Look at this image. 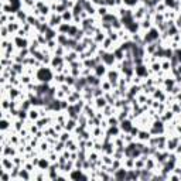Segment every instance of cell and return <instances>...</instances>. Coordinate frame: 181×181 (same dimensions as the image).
I'll use <instances>...</instances> for the list:
<instances>
[{
  "instance_id": "1",
  "label": "cell",
  "mask_w": 181,
  "mask_h": 181,
  "mask_svg": "<svg viewBox=\"0 0 181 181\" xmlns=\"http://www.w3.org/2000/svg\"><path fill=\"white\" fill-rule=\"evenodd\" d=\"M36 75H37V79L40 81V82H48V81L54 79L53 71L50 70V68H45V67L38 68V70L36 71Z\"/></svg>"
},
{
  "instance_id": "2",
  "label": "cell",
  "mask_w": 181,
  "mask_h": 181,
  "mask_svg": "<svg viewBox=\"0 0 181 181\" xmlns=\"http://www.w3.org/2000/svg\"><path fill=\"white\" fill-rule=\"evenodd\" d=\"M108 67L103 64V62H101V64H98V65L94 68V74L96 75V77H99V78H102L103 75H106L108 70H106Z\"/></svg>"
},
{
  "instance_id": "3",
  "label": "cell",
  "mask_w": 181,
  "mask_h": 181,
  "mask_svg": "<svg viewBox=\"0 0 181 181\" xmlns=\"http://www.w3.org/2000/svg\"><path fill=\"white\" fill-rule=\"evenodd\" d=\"M119 128H120V130H122V132L129 133V132H130V129L133 128V125H132V122H130V120L125 119V120H122V122L119 123Z\"/></svg>"
},
{
  "instance_id": "4",
  "label": "cell",
  "mask_w": 181,
  "mask_h": 181,
  "mask_svg": "<svg viewBox=\"0 0 181 181\" xmlns=\"http://www.w3.org/2000/svg\"><path fill=\"white\" fill-rule=\"evenodd\" d=\"M150 137H152L150 132H147V130H139V133H137V137H136V139L142 140V142H149V139H150Z\"/></svg>"
},
{
  "instance_id": "5",
  "label": "cell",
  "mask_w": 181,
  "mask_h": 181,
  "mask_svg": "<svg viewBox=\"0 0 181 181\" xmlns=\"http://www.w3.org/2000/svg\"><path fill=\"white\" fill-rule=\"evenodd\" d=\"M95 105L98 109H103V108L108 105V101L105 96H99V98H95Z\"/></svg>"
},
{
  "instance_id": "6",
  "label": "cell",
  "mask_w": 181,
  "mask_h": 181,
  "mask_svg": "<svg viewBox=\"0 0 181 181\" xmlns=\"http://www.w3.org/2000/svg\"><path fill=\"white\" fill-rule=\"evenodd\" d=\"M113 54H115V58H116V61H123L125 60V51L122 48H115L113 50Z\"/></svg>"
},
{
  "instance_id": "7",
  "label": "cell",
  "mask_w": 181,
  "mask_h": 181,
  "mask_svg": "<svg viewBox=\"0 0 181 181\" xmlns=\"http://www.w3.org/2000/svg\"><path fill=\"white\" fill-rule=\"evenodd\" d=\"M50 163L51 161L50 160H45V159H40V161H38V169L41 170V171H45V170H48V167H50Z\"/></svg>"
},
{
  "instance_id": "8",
  "label": "cell",
  "mask_w": 181,
  "mask_h": 181,
  "mask_svg": "<svg viewBox=\"0 0 181 181\" xmlns=\"http://www.w3.org/2000/svg\"><path fill=\"white\" fill-rule=\"evenodd\" d=\"M29 118L33 120H37L38 118H41V115H40V112H38L37 109H31V111L29 112Z\"/></svg>"
},
{
  "instance_id": "9",
  "label": "cell",
  "mask_w": 181,
  "mask_h": 181,
  "mask_svg": "<svg viewBox=\"0 0 181 181\" xmlns=\"http://www.w3.org/2000/svg\"><path fill=\"white\" fill-rule=\"evenodd\" d=\"M96 12H98L99 16H106L108 13H109V7H106V6H99L98 9H96Z\"/></svg>"
},
{
  "instance_id": "10",
  "label": "cell",
  "mask_w": 181,
  "mask_h": 181,
  "mask_svg": "<svg viewBox=\"0 0 181 181\" xmlns=\"http://www.w3.org/2000/svg\"><path fill=\"white\" fill-rule=\"evenodd\" d=\"M60 140L64 142V143L68 142V140H70V132H68V130H67V132H62L61 135H60Z\"/></svg>"
},
{
  "instance_id": "11",
  "label": "cell",
  "mask_w": 181,
  "mask_h": 181,
  "mask_svg": "<svg viewBox=\"0 0 181 181\" xmlns=\"http://www.w3.org/2000/svg\"><path fill=\"white\" fill-rule=\"evenodd\" d=\"M137 3H139V0H123V4L128 7H135Z\"/></svg>"
},
{
  "instance_id": "12",
  "label": "cell",
  "mask_w": 181,
  "mask_h": 181,
  "mask_svg": "<svg viewBox=\"0 0 181 181\" xmlns=\"http://www.w3.org/2000/svg\"><path fill=\"white\" fill-rule=\"evenodd\" d=\"M88 160H90V161H96V160H98V153H95V152L89 153V154H88Z\"/></svg>"
},
{
  "instance_id": "13",
  "label": "cell",
  "mask_w": 181,
  "mask_h": 181,
  "mask_svg": "<svg viewBox=\"0 0 181 181\" xmlns=\"http://www.w3.org/2000/svg\"><path fill=\"white\" fill-rule=\"evenodd\" d=\"M19 27H20V26H19V24H16V23H14V24H9V27H7V29H9V31H19V30H20V29H19Z\"/></svg>"
},
{
  "instance_id": "14",
  "label": "cell",
  "mask_w": 181,
  "mask_h": 181,
  "mask_svg": "<svg viewBox=\"0 0 181 181\" xmlns=\"http://www.w3.org/2000/svg\"><path fill=\"white\" fill-rule=\"evenodd\" d=\"M19 95H20V92H19L16 88H13V89L10 90V96H12V98H16V96H19Z\"/></svg>"
},
{
  "instance_id": "15",
  "label": "cell",
  "mask_w": 181,
  "mask_h": 181,
  "mask_svg": "<svg viewBox=\"0 0 181 181\" xmlns=\"http://www.w3.org/2000/svg\"><path fill=\"white\" fill-rule=\"evenodd\" d=\"M21 82H23V84H29L30 82V77H29V75H23V77H21Z\"/></svg>"
},
{
  "instance_id": "16",
  "label": "cell",
  "mask_w": 181,
  "mask_h": 181,
  "mask_svg": "<svg viewBox=\"0 0 181 181\" xmlns=\"http://www.w3.org/2000/svg\"><path fill=\"white\" fill-rule=\"evenodd\" d=\"M7 126H9V125H7V122H6V119H3V120H2V129L4 130V129H7Z\"/></svg>"
},
{
  "instance_id": "17",
  "label": "cell",
  "mask_w": 181,
  "mask_h": 181,
  "mask_svg": "<svg viewBox=\"0 0 181 181\" xmlns=\"http://www.w3.org/2000/svg\"><path fill=\"white\" fill-rule=\"evenodd\" d=\"M30 132H31V133H36V132H37V128H36V126H31V128H30Z\"/></svg>"
}]
</instances>
